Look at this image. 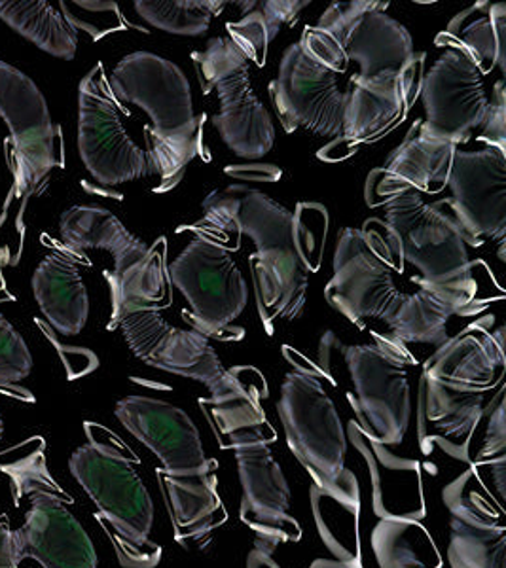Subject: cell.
<instances>
[{
    "label": "cell",
    "mask_w": 506,
    "mask_h": 568,
    "mask_svg": "<svg viewBox=\"0 0 506 568\" xmlns=\"http://www.w3.org/2000/svg\"><path fill=\"white\" fill-rule=\"evenodd\" d=\"M385 220L368 222L382 235L391 267L403 273L404 265L416 267L417 288L441 292L474 315L478 304V281L468 256L467 237L449 209L448 200L425 203L417 192H401L382 203Z\"/></svg>",
    "instance_id": "1"
},
{
    "label": "cell",
    "mask_w": 506,
    "mask_h": 568,
    "mask_svg": "<svg viewBox=\"0 0 506 568\" xmlns=\"http://www.w3.org/2000/svg\"><path fill=\"white\" fill-rule=\"evenodd\" d=\"M109 85L117 101L136 104L150 118V176L160 179L158 192L171 190L202 152L203 120L195 116L189 78L162 55L135 52L114 67Z\"/></svg>",
    "instance_id": "2"
},
{
    "label": "cell",
    "mask_w": 506,
    "mask_h": 568,
    "mask_svg": "<svg viewBox=\"0 0 506 568\" xmlns=\"http://www.w3.org/2000/svg\"><path fill=\"white\" fill-rule=\"evenodd\" d=\"M88 444L72 453L71 474L98 506L120 562L128 568L156 567L162 548L150 542L154 504L124 444L103 426L85 423Z\"/></svg>",
    "instance_id": "3"
},
{
    "label": "cell",
    "mask_w": 506,
    "mask_h": 568,
    "mask_svg": "<svg viewBox=\"0 0 506 568\" xmlns=\"http://www.w3.org/2000/svg\"><path fill=\"white\" fill-rule=\"evenodd\" d=\"M389 2L351 0L332 2L315 27H305L300 44L331 71L344 72L350 61L357 78L403 71L414 61L408 29L387 16Z\"/></svg>",
    "instance_id": "4"
},
{
    "label": "cell",
    "mask_w": 506,
    "mask_h": 568,
    "mask_svg": "<svg viewBox=\"0 0 506 568\" xmlns=\"http://www.w3.org/2000/svg\"><path fill=\"white\" fill-rule=\"evenodd\" d=\"M374 342L342 347L355 396L351 406L366 438L383 447L401 446L412 419L408 366H414L403 343L372 332Z\"/></svg>",
    "instance_id": "5"
},
{
    "label": "cell",
    "mask_w": 506,
    "mask_h": 568,
    "mask_svg": "<svg viewBox=\"0 0 506 568\" xmlns=\"http://www.w3.org/2000/svg\"><path fill=\"white\" fill-rule=\"evenodd\" d=\"M168 275L189 302L182 318L194 332L219 342L245 337V329L232 324L247 307V281L219 241L200 233L169 265Z\"/></svg>",
    "instance_id": "6"
},
{
    "label": "cell",
    "mask_w": 506,
    "mask_h": 568,
    "mask_svg": "<svg viewBox=\"0 0 506 568\" xmlns=\"http://www.w3.org/2000/svg\"><path fill=\"white\" fill-rule=\"evenodd\" d=\"M203 93L216 91L219 112L213 128L241 160H260L272 150L275 128L266 106L254 93L249 59L230 39H213L203 52L192 53Z\"/></svg>",
    "instance_id": "7"
},
{
    "label": "cell",
    "mask_w": 506,
    "mask_h": 568,
    "mask_svg": "<svg viewBox=\"0 0 506 568\" xmlns=\"http://www.w3.org/2000/svg\"><path fill=\"white\" fill-rule=\"evenodd\" d=\"M286 444L312 476L313 484H331L345 470L347 438L336 406L317 374L291 372L277 402Z\"/></svg>",
    "instance_id": "8"
},
{
    "label": "cell",
    "mask_w": 506,
    "mask_h": 568,
    "mask_svg": "<svg viewBox=\"0 0 506 568\" xmlns=\"http://www.w3.org/2000/svg\"><path fill=\"white\" fill-rule=\"evenodd\" d=\"M332 270L325 297L334 310L358 326L368 318L389 317L401 292L382 235L374 227H344L337 237Z\"/></svg>",
    "instance_id": "9"
},
{
    "label": "cell",
    "mask_w": 506,
    "mask_h": 568,
    "mask_svg": "<svg viewBox=\"0 0 506 568\" xmlns=\"http://www.w3.org/2000/svg\"><path fill=\"white\" fill-rule=\"evenodd\" d=\"M79 152L88 173L103 186L150 176L146 152L128 135L101 63L79 85Z\"/></svg>",
    "instance_id": "10"
},
{
    "label": "cell",
    "mask_w": 506,
    "mask_h": 568,
    "mask_svg": "<svg viewBox=\"0 0 506 568\" xmlns=\"http://www.w3.org/2000/svg\"><path fill=\"white\" fill-rule=\"evenodd\" d=\"M0 118L7 122L16 162V190L34 194L59 160V128L44 93L26 72L0 59Z\"/></svg>",
    "instance_id": "11"
},
{
    "label": "cell",
    "mask_w": 506,
    "mask_h": 568,
    "mask_svg": "<svg viewBox=\"0 0 506 568\" xmlns=\"http://www.w3.org/2000/svg\"><path fill=\"white\" fill-rule=\"evenodd\" d=\"M270 95L286 133L305 130L328 139L342 135L347 91L340 90V74L318 63L300 42L283 53Z\"/></svg>",
    "instance_id": "12"
},
{
    "label": "cell",
    "mask_w": 506,
    "mask_h": 568,
    "mask_svg": "<svg viewBox=\"0 0 506 568\" xmlns=\"http://www.w3.org/2000/svg\"><path fill=\"white\" fill-rule=\"evenodd\" d=\"M109 328L122 329L133 355L160 372L194 379L208 388L226 372L208 337L171 326L160 307H125L112 315Z\"/></svg>",
    "instance_id": "13"
},
{
    "label": "cell",
    "mask_w": 506,
    "mask_h": 568,
    "mask_svg": "<svg viewBox=\"0 0 506 568\" xmlns=\"http://www.w3.org/2000/svg\"><path fill=\"white\" fill-rule=\"evenodd\" d=\"M419 98L425 106L422 130L455 146L470 141L474 131L482 130L489 110L482 72L467 55L455 50L442 53L431 71L423 74Z\"/></svg>",
    "instance_id": "14"
},
{
    "label": "cell",
    "mask_w": 506,
    "mask_h": 568,
    "mask_svg": "<svg viewBox=\"0 0 506 568\" xmlns=\"http://www.w3.org/2000/svg\"><path fill=\"white\" fill-rule=\"evenodd\" d=\"M448 186V205L459 222L468 246L506 235V152L499 146L467 152L455 150Z\"/></svg>",
    "instance_id": "15"
},
{
    "label": "cell",
    "mask_w": 506,
    "mask_h": 568,
    "mask_svg": "<svg viewBox=\"0 0 506 568\" xmlns=\"http://www.w3.org/2000/svg\"><path fill=\"white\" fill-rule=\"evenodd\" d=\"M241 484L240 517L256 536V546L275 549L298 542V521L291 516V487L280 463L267 446L241 447L234 452Z\"/></svg>",
    "instance_id": "16"
},
{
    "label": "cell",
    "mask_w": 506,
    "mask_h": 568,
    "mask_svg": "<svg viewBox=\"0 0 506 568\" xmlns=\"http://www.w3.org/2000/svg\"><path fill=\"white\" fill-rule=\"evenodd\" d=\"M26 524L13 530L20 562L33 559L40 568H98V554L79 519L67 508L71 498L33 495Z\"/></svg>",
    "instance_id": "17"
},
{
    "label": "cell",
    "mask_w": 506,
    "mask_h": 568,
    "mask_svg": "<svg viewBox=\"0 0 506 568\" xmlns=\"http://www.w3.org/2000/svg\"><path fill=\"white\" fill-rule=\"evenodd\" d=\"M118 420L162 460L163 470L192 471L208 466L202 436L181 407L149 396H125L114 407Z\"/></svg>",
    "instance_id": "18"
},
{
    "label": "cell",
    "mask_w": 506,
    "mask_h": 568,
    "mask_svg": "<svg viewBox=\"0 0 506 568\" xmlns=\"http://www.w3.org/2000/svg\"><path fill=\"white\" fill-rule=\"evenodd\" d=\"M266 394V379L251 366L226 369L209 388V398L200 400V407L224 449L270 446L277 439L262 406Z\"/></svg>",
    "instance_id": "19"
},
{
    "label": "cell",
    "mask_w": 506,
    "mask_h": 568,
    "mask_svg": "<svg viewBox=\"0 0 506 568\" xmlns=\"http://www.w3.org/2000/svg\"><path fill=\"white\" fill-rule=\"evenodd\" d=\"M423 63L425 53H416L403 71L351 78L342 135L350 141H366L403 120L422 90Z\"/></svg>",
    "instance_id": "20"
},
{
    "label": "cell",
    "mask_w": 506,
    "mask_h": 568,
    "mask_svg": "<svg viewBox=\"0 0 506 568\" xmlns=\"http://www.w3.org/2000/svg\"><path fill=\"white\" fill-rule=\"evenodd\" d=\"M457 146L433 139L416 120L404 136L403 144L393 150L385 168L372 171L366 182V200L377 207L401 192L438 194L448 186L449 169Z\"/></svg>",
    "instance_id": "21"
},
{
    "label": "cell",
    "mask_w": 506,
    "mask_h": 568,
    "mask_svg": "<svg viewBox=\"0 0 506 568\" xmlns=\"http://www.w3.org/2000/svg\"><path fill=\"white\" fill-rule=\"evenodd\" d=\"M484 415V394L444 387L422 374L417 393V439L425 455L435 449L470 463V444Z\"/></svg>",
    "instance_id": "22"
},
{
    "label": "cell",
    "mask_w": 506,
    "mask_h": 568,
    "mask_svg": "<svg viewBox=\"0 0 506 568\" xmlns=\"http://www.w3.org/2000/svg\"><path fill=\"white\" fill-rule=\"evenodd\" d=\"M486 323L470 324L442 343L425 362L423 375L463 393L484 394L494 388L505 369V337L503 328L492 332Z\"/></svg>",
    "instance_id": "23"
},
{
    "label": "cell",
    "mask_w": 506,
    "mask_h": 568,
    "mask_svg": "<svg viewBox=\"0 0 506 568\" xmlns=\"http://www.w3.org/2000/svg\"><path fill=\"white\" fill-rule=\"evenodd\" d=\"M33 294L40 313L61 336H79L90 317V296L80 275L77 254L59 248L33 273Z\"/></svg>",
    "instance_id": "24"
},
{
    "label": "cell",
    "mask_w": 506,
    "mask_h": 568,
    "mask_svg": "<svg viewBox=\"0 0 506 568\" xmlns=\"http://www.w3.org/2000/svg\"><path fill=\"white\" fill-rule=\"evenodd\" d=\"M214 471V460L200 470L181 474L158 468V479L162 485L163 498L179 542L198 540L226 519Z\"/></svg>",
    "instance_id": "25"
},
{
    "label": "cell",
    "mask_w": 506,
    "mask_h": 568,
    "mask_svg": "<svg viewBox=\"0 0 506 568\" xmlns=\"http://www.w3.org/2000/svg\"><path fill=\"white\" fill-rule=\"evenodd\" d=\"M59 233L67 251H107L114 258L112 272H124L141 262L150 246L128 232V227L109 209L77 205L59 219Z\"/></svg>",
    "instance_id": "26"
},
{
    "label": "cell",
    "mask_w": 506,
    "mask_h": 568,
    "mask_svg": "<svg viewBox=\"0 0 506 568\" xmlns=\"http://www.w3.org/2000/svg\"><path fill=\"white\" fill-rule=\"evenodd\" d=\"M310 503L318 535L332 556L337 561L361 559V489L357 476L345 468L331 484H312Z\"/></svg>",
    "instance_id": "27"
},
{
    "label": "cell",
    "mask_w": 506,
    "mask_h": 568,
    "mask_svg": "<svg viewBox=\"0 0 506 568\" xmlns=\"http://www.w3.org/2000/svg\"><path fill=\"white\" fill-rule=\"evenodd\" d=\"M436 45L467 55L482 77L506 67V7L480 0L465 8L436 37Z\"/></svg>",
    "instance_id": "28"
},
{
    "label": "cell",
    "mask_w": 506,
    "mask_h": 568,
    "mask_svg": "<svg viewBox=\"0 0 506 568\" xmlns=\"http://www.w3.org/2000/svg\"><path fill=\"white\" fill-rule=\"evenodd\" d=\"M444 504L452 519L473 527L506 529L505 460L495 466L492 479L482 476L478 463L444 487Z\"/></svg>",
    "instance_id": "29"
},
{
    "label": "cell",
    "mask_w": 506,
    "mask_h": 568,
    "mask_svg": "<svg viewBox=\"0 0 506 568\" xmlns=\"http://www.w3.org/2000/svg\"><path fill=\"white\" fill-rule=\"evenodd\" d=\"M455 315H468L454 297L441 292L417 288L414 294H401L385 318L393 339L403 343H427L441 347L448 342V324Z\"/></svg>",
    "instance_id": "30"
},
{
    "label": "cell",
    "mask_w": 506,
    "mask_h": 568,
    "mask_svg": "<svg viewBox=\"0 0 506 568\" xmlns=\"http://www.w3.org/2000/svg\"><path fill=\"white\" fill-rule=\"evenodd\" d=\"M0 20L42 52L71 61L79 48V31L65 13L44 0H0Z\"/></svg>",
    "instance_id": "31"
},
{
    "label": "cell",
    "mask_w": 506,
    "mask_h": 568,
    "mask_svg": "<svg viewBox=\"0 0 506 568\" xmlns=\"http://www.w3.org/2000/svg\"><path fill=\"white\" fill-rule=\"evenodd\" d=\"M372 549L380 568H442L433 536L414 519H380L372 530Z\"/></svg>",
    "instance_id": "32"
},
{
    "label": "cell",
    "mask_w": 506,
    "mask_h": 568,
    "mask_svg": "<svg viewBox=\"0 0 506 568\" xmlns=\"http://www.w3.org/2000/svg\"><path fill=\"white\" fill-rule=\"evenodd\" d=\"M111 286L112 315L125 307L149 305L162 307L168 304V265H165V241L150 246L141 262L130 265L124 272H104Z\"/></svg>",
    "instance_id": "33"
},
{
    "label": "cell",
    "mask_w": 506,
    "mask_h": 568,
    "mask_svg": "<svg viewBox=\"0 0 506 568\" xmlns=\"http://www.w3.org/2000/svg\"><path fill=\"white\" fill-rule=\"evenodd\" d=\"M213 0H136L135 10L149 26L179 37L208 33L213 16L222 12Z\"/></svg>",
    "instance_id": "34"
},
{
    "label": "cell",
    "mask_w": 506,
    "mask_h": 568,
    "mask_svg": "<svg viewBox=\"0 0 506 568\" xmlns=\"http://www.w3.org/2000/svg\"><path fill=\"white\" fill-rule=\"evenodd\" d=\"M448 561L452 568H506V529L473 527L452 519Z\"/></svg>",
    "instance_id": "35"
},
{
    "label": "cell",
    "mask_w": 506,
    "mask_h": 568,
    "mask_svg": "<svg viewBox=\"0 0 506 568\" xmlns=\"http://www.w3.org/2000/svg\"><path fill=\"white\" fill-rule=\"evenodd\" d=\"M0 470L7 471L8 476L12 478L16 500H21L23 497L31 498L40 493L69 498L50 476L42 449H37L26 463H18V465L13 463L12 466L2 465Z\"/></svg>",
    "instance_id": "36"
},
{
    "label": "cell",
    "mask_w": 506,
    "mask_h": 568,
    "mask_svg": "<svg viewBox=\"0 0 506 568\" xmlns=\"http://www.w3.org/2000/svg\"><path fill=\"white\" fill-rule=\"evenodd\" d=\"M33 372V356L26 339L0 315V383H20Z\"/></svg>",
    "instance_id": "37"
},
{
    "label": "cell",
    "mask_w": 506,
    "mask_h": 568,
    "mask_svg": "<svg viewBox=\"0 0 506 568\" xmlns=\"http://www.w3.org/2000/svg\"><path fill=\"white\" fill-rule=\"evenodd\" d=\"M227 33L232 37L243 55L256 67L266 65L267 45L272 42L266 20L262 12H251L237 23H227Z\"/></svg>",
    "instance_id": "38"
},
{
    "label": "cell",
    "mask_w": 506,
    "mask_h": 568,
    "mask_svg": "<svg viewBox=\"0 0 506 568\" xmlns=\"http://www.w3.org/2000/svg\"><path fill=\"white\" fill-rule=\"evenodd\" d=\"M505 393L500 390L489 414L487 425L486 444L482 447L478 460L505 459L506 425H505Z\"/></svg>",
    "instance_id": "39"
},
{
    "label": "cell",
    "mask_w": 506,
    "mask_h": 568,
    "mask_svg": "<svg viewBox=\"0 0 506 568\" xmlns=\"http://www.w3.org/2000/svg\"><path fill=\"white\" fill-rule=\"evenodd\" d=\"M505 84L499 80L494 88V99L489 103L487 118L482 125L478 141L487 142V146L505 149Z\"/></svg>",
    "instance_id": "40"
},
{
    "label": "cell",
    "mask_w": 506,
    "mask_h": 568,
    "mask_svg": "<svg viewBox=\"0 0 506 568\" xmlns=\"http://www.w3.org/2000/svg\"><path fill=\"white\" fill-rule=\"evenodd\" d=\"M305 7H310L307 0H302V2H294V0H267V2H262L260 12L266 20L267 31H270L272 40L281 33L283 27L293 26Z\"/></svg>",
    "instance_id": "41"
},
{
    "label": "cell",
    "mask_w": 506,
    "mask_h": 568,
    "mask_svg": "<svg viewBox=\"0 0 506 568\" xmlns=\"http://www.w3.org/2000/svg\"><path fill=\"white\" fill-rule=\"evenodd\" d=\"M20 567L21 562L13 546V530L0 519V568Z\"/></svg>",
    "instance_id": "42"
},
{
    "label": "cell",
    "mask_w": 506,
    "mask_h": 568,
    "mask_svg": "<svg viewBox=\"0 0 506 568\" xmlns=\"http://www.w3.org/2000/svg\"><path fill=\"white\" fill-rule=\"evenodd\" d=\"M272 554V549L256 546V548L249 554L247 568H281L280 562L273 559Z\"/></svg>",
    "instance_id": "43"
},
{
    "label": "cell",
    "mask_w": 506,
    "mask_h": 568,
    "mask_svg": "<svg viewBox=\"0 0 506 568\" xmlns=\"http://www.w3.org/2000/svg\"><path fill=\"white\" fill-rule=\"evenodd\" d=\"M310 568H363L361 565V559H355V561H331V559H317V561L312 562V567Z\"/></svg>",
    "instance_id": "44"
},
{
    "label": "cell",
    "mask_w": 506,
    "mask_h": 568,
    "mask_svg": "<svg viewBox=\"0 0 506 568\" xmlns=\"http://www.w3.org/2000/svg\"><path fill=\"white\" fill-rule=\"evenodd\" d=\"M2 434H4V420H2V415H0V439H2Z\"/></svg>",
    "instance_id": "45"
}]
</instances>
